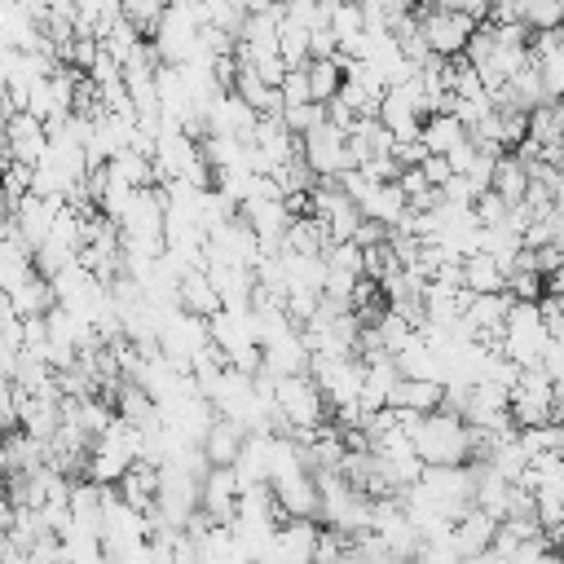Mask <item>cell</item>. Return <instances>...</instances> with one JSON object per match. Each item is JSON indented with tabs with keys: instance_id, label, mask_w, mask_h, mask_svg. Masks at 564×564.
Instances as JSON below:
<instances>
[{
	"instance_id": "cell-1",
	"label": "cell",
	"mask_w": 564,
	"mask_h": 564,
	"mask_svg": "<svg viewBox=\"0 0 564 564\" xmlns=\"http://www.w3.org/2000/svg\"><path fill=\"white\" fill-rule=\"evenodd\" d=\"M423 463H471V423L454 410H432L410 432Z\"/></svg>"
},
{
	"instance_id": "cell-2",
	"label": "cell",
	"mask_w": 564,
	"mask_h": 564,
	"mask_svg": "<svg viewBox=\"0 0 564 564\" xmlns=\"http://www.w3.org/2000/svg\"><path fill=\"white\" fill-rule=\"evenodd\" d=\"M551 344V330H546V317H542V304L538 300H516L511 313H507V335H502V352L520 366H542V352Z\"/></svg>"
},
{
	"instance_id": "cell-3",
	"label": "cell",
	"mask_w": 564,
	"mask_h": 564,
	"mask_svg": "<svg viewBox=\"0 0 564 564\" xmlns=\"http://www.w3.org/2000/svg\"><path fill=\"white\" fill-rule=\"evenodd\" d=\"M511 419L516 427H533V423H551L560 419L555 405V375L546 366H524L516 388H511Z\"/></svg>"
},
{
	"instance_id": "cell-4",
	"label": "cell",
	"mask_w": 564,
	"mask_h": 564,
	"mask_svg": "<svg viewBox=\"0 0 564 564\" xmlns=\"http://www.w3.org/2000/svg\"><path fill=\"white\" fill-rule=\"evenodd\" d=\"M278 410L291 427H317L330 405H326L317 379L308 370H300V375H278Z\"/></svg>"
},
{
	"instance_id": "cell-5",
	"label": "cell",
	"mask_w": 564,
	"mask_h": 564,
	"mask_svg": "<svg viewBox=\"0 0 564 564\" xmlns=\"http://www.w3.org/2000/svg\"><path fill=\"white\" fill-rule=\"evenodd\" d=\"M300 150H304V163L317 172V176H339L344 167H357L352 163V150H348V132L330 119H322L317 128H308L300 137Z\"/></svg>"
},
{
	"instance_id": "cell-6",
	"label": "cell",
	"mask_w": 564,
	"mask_h": 564,
	"mask_svg": "<svg viewBox=\"0 0 564 564\" xmlns=\"http://www.w3.org/2000/svg\"><path fill=\"white\" fill-rule=\"evenodd\" d=\"M419 13H423L427 44H432V53H441V57H458V53H467L471 31L480 26L471 13H463V9H445V4H432V9H419Z\"/></svg>"
},
{
	"instance_id": "cell-7",
	"label": "cell",
	"mask_w": 564,
	"mask_h": 564,
	"mask_svg": "<svg viewBox=\"0 0 564 564\" xmlns=\"http://www.w3.org/2000/svg\"><path fill=\"white\" fill-rule=\"evenodd\" d=\"M4 150H9V159H22V163H31V167H40L44 159H48V145H53V132H48V123L40 119V115H31V110H13V115H4Z\"/></svg>"
},
{
	"instance_id": "cell-8",
	"label": "cell",
	"mask_w": 564,
	"mask_h": 564,
	"mask_svg": "<svg viewBox=\"0 0 564 564\" xmlns=\"http://www.w3.org/2000/svg\"><path fill=\"white\" fill-rule=\"evenodd\" d=\"M494 533H498V516H489L485 507H467L454 520V542H458V555L467 560H480L494 546Z\"/></svg>"
},
{
	"instance_id": "cell-9",
	"label": "cell",
	"mask_w": 564,
	"mask_h": 564,
	"mask_svg": "<svg viewBox=\"0 0 564 564\" xmlns=\"http://www.w3.org/2000/svg\"><path fill=\"white\" fill-rule=\"evenodd\" d=\"M57 203L62 198H44V194H26L9 216H13V225L22 229V238L31 242V247H40V242H48V234H53V216H57Z\"/></svg>"
},
{
	"instance_id": "cell-10",
	"label": "cell",
	"mask_w": 564,
	"mask_h": 564,
	"mask_svg": "<svg viewBox=\"0 0 564 564\" xmlns=\"http://www.w3.org/2000/svg\"><path fill=\"white\" fill-rule=\"evenodd\" d=\"M317 538H322L317 516H286L278 524V560H313Z\"/></svg>"
},
{
	"instance_id": "cell-11",
	"label": "cell",
	"mask_w": 564,
	"mask_h": 564,
	"mask_svg": "<svg viewBox=\"0 0 564 564\" xmlns=\"http://www.w3.org/2000/svg\"><path fill=\"white\" fill-rule=\"evenodd\" d=\"M361 212L375 216V220H383L388 229H397L405 220V212H410V194L401 189V181H375L366 189V198H361Z\"/></svg>"
},
{
	"instance_id": "cell-12",
	"label": "cell",
	"mask_w": 564,
	"mask_h": 564,
	"mask_svg": "<svg viewBox=\"0 0 564 564\" xmlns=\"http://www.w3.org/2000/svg\"><path fill=\"white\" fill-rule=\"evenodd\" d=\"M441 401H445V379H410V375H401L397 388L388 392V405H405V410H423V414L441 410Z\"/></svg>"
},
{
	"instance_id": "cell-13",
	"label": "cell",
	"mask_w": 564,
	"mask_h": 564,
	"mask_svg": "<svg viewBox=\"0 0 564 564\" xmlns=\"http://www.w3.org/2000/svg\"><path fill=\"white\" fill-rule=\"evenodd\" d=\"M379 119L392 128V137H397V141H414V137L423 132V119H427V115H423L414 101H405L397 88H388V93H383V101H379Z\"/></svg>"
},
{
	"instance_id": "cell-14",
	"label": "cell",
	"mask_w": 564,
	"mask_h": 564,
	"mask_svg": "<svg viewBox=\"0 0 564 564\" xmlns=\"http://www.w3.org/2000/svg\"><path fill=\"white\" fill-rule=\"evenodd\" d=\"M4 300H9L22 317H40V313H48V308L57 304V286H53V278H48V273H40V269H35V273H31L22 286H13Z\"/></svg>"
},
{
	"instance_id": "cell-15",
	"label": "cell",
	"mask_w": 564,
	"mask_h": 564,
	"mask_svg": "<svg viewBox=\"0 0 564 564\" xmlns=\"http://www.w3.org/2000/svg\"><path fill=\"white\" fill-rule=\"evenodd\" d=\"M181 308H189L198 317H212L216 308H225V300H220V291H216V282H212L207 269H189L181 278Z\"/></svg>"
},
{
	"instance_id": "cell-16",
	"label": "cell",
	"mask_w": 564,
	"mask_h": 564,
	"mask_svg": "<svg viewBox=\"0 0 564 564\" xmlns=\"http://www.w3.org/2000/svg\"><path fill=\"white\" fill-rule=\"evenodd\" d=\"M110 176H119L123 185H132V189H141V185H159V163L150 159V154H141V150H119V154H110Z\"/></svg>"
},
{
	"instance_id": "cell-17",
	"label": "cell",
	"mask_w": 564,
	"mask_h": 564,
	"mask_svg": "<svg viewBox=\"0 0 564 564\" xmlns=\"http://www.w3.org/2000/svg\"><path fill=\"white\" fill-rule=\"evenodd\" d=\"M463 282H467V291H476V295H485V291H507V269H502L489 251H471V256L463 260Z\"/></svg>"
},
{
	"instance_id": "cell-18",
	"label": "cell",
	"mask_w": 564,
	"mask_h": 564,
	"mask_svg": "<svg viewBox=\"0 0 564 564\" xmlns=\"http://www.w3.org/2000/svg\"><path fill=\"white\" fill-rule=\"evenodd\" d=\"M467 132H471V128H467L458 115H449V110H445V115H427L419 137H423V145H427L432 154H449Z\"/></svg>"
},
{
	"instance_id": "cell-19",
	"label": "cell",
	"mask_w": 564,
	"mask_h": 564,
	"mask_svg": "<svg viewBox=\"0 0 564 564\" xmlns=\"http://www.w3.org/2000/svg\"><path fill=\"white\" fill-rule=\"evenodd\" d=\"M529 181H533V176H529V163H524V159H520L516 150L498 159V167H494V189H498L502 198L520 203V198L529 194Z\"/></svg>"
},
{
	"instance_id": "cell-20",
	"label": "cell",
	"mask_w": 564,
	"mask_h": 564,
	"mask_svg": "<svg viewBox=\"0 0 564 564\" xmlns=\"http://www.w3.org/2000/svg\"><path fill=\"white\" fill-rule=\"evenodd\" d=\"M308 79H313V97L330 101L344 88V66L339 57H308Z\"/></svg>"
},
{
	"instance_id": "cell-21",
	"label": "cell",
	"mask_w": 564,
	"mask_h": 564,
	"mask_svg": "<svg viewBox=\"0 0 564 564\" xmlns=\"http://www.w3.org/2000/svg\"><path fill=\"white\" fill-rule=\"evenodd\" d=\"M507 291H511L516 300H542V295H546V273L533 269V264H520V269L507 273Z\"/></svg>"
},
{
	"instance_id": "cell-22",
	"label": "cell",
	"mask_w": 564,
	"mask_h": 564,
	"mask_svg": "<svg viewBox=\"0 0 564 564\" xmlns=\"http://www.w3.org/2000/svg\"><path fill=\"white\" fill-rule=\"evenodd\" d=\"M282 119H286V128L291 132H308V128H317L322 119H326V101H286L282 106Z\"/></svg>"
},
{
	"instance_id": "cell-23",
	"label": "cell",
	"mask_w": 564,
	"mask_h": 564,
	"mask_svg": "<svg viewBox=\"0 0 564 564\" xmlns=\"http://www.w3.org/2000/svg\"><path fill=\"white\" fill-rule=\"evenodd\" d=\"M326 264L361 278V273H366V247H361L357 238H348V242H330V247H326Z\"/></svg>"
},
{
	"instance_id": "cell-24",
	"label": "cell",
	"mask_w": 564,
	"mask_h": 564,
	"mask_svg": "<svg viewBox=\"0 0 564 564\" xmlns=\"http://www.w3.org/2000/svg\"><path fill=\"white\" fill-rule=\"evenodd\" d=\"M163 13H167V0H123V18L137 22L145 35H154V26L163 22Z\"/></svg>"
},
{
	"instance_id": "cell-25",
	"label": "cell",
	"mask_w": 564,
	"mask_h": 564,
	"mask_svg": "<svg viewBox=\"0 0 564 564\" xmlns=\"http://www.w3.org/2000/svg\"><path fill=\"white\" fill-rule=\"evenodd\" d=\"M524 22H529L533 31L564 26V0H524Z\"/></svg>"
},
{
	"instance_id": "cell-26",
	"label": "cell",
	"mask_w": 564,
	"mask_h": 564,
	"mask_svg": "<svg viewBox=\"0 0 564 564\" xmlns=\"http://www.w3.org/2000/svg\"><path fill=\"white\" fill-rule=\"evenodd\" d=\"M507 216H511V198H502L494 185L480 189V198H476V220H480V225H502Z\"/></svg>"
},
{
	"instance_id": "cell-27",
	"label": "cell",
	"mask_w": 564,
	"mask_h": 564,
	"mask_svg": "<svg viewBox=\"0 0 564 564\" xmlns=\"http://www.w3.org/2000/svg\"><path fill=\"white\" fill-rule=\"evenodd\" d=\"M538 66H542V84H546V93H551V97H564V44L551 48V53H542Z\"/></svg>"
},
{
	"instance_id": "cell-28",
	"label": "cell",
	"mask_w": 564,
	"mask_h": 564,
	"mask_svg": "<svg viewBox=\"0 0 564 564\" xmlns=\"http://www.w3.org/2000/svg\"><path fill=\"white\" fill-rule=\"evenodd\" d=\"M282 97H286V101H317V97H313V79H308V62L286 70V79H282Z\"/></svg>"
},
{
	"instance_id": "cell-29",
	"label": "cell",
	"mask_w": 564,
	"mask_h": 564,
	"mask_svg": "<svg viewBox=\"0 0 564 564\" xmlns=\"http://www.w3.org/2000/svg\"><path fill=\"white\" fill-rule=\"evenodd\" d=\"M529 137V110H520V106H511V110H502V145H520Z\"/></svg>"
},
{
	"instance_id": "cell-30",
	"label": "cell",
	"mask_w": 564,
	"mask_h": 564,
	"mask_svg": "<svg viewBox=\"0 0 564 564\" xmlns=\"http://www.w3.org/2000/svg\"><path fill=\"white\" fill-rule=\"evenodd\" d=\"M313 57H339V35H335V26H313Z\"/></svg>"
},
{
	"instance_id": "cell-31",
	"label": "cell",
	"mask_w": 564,
	"mask_h": 564,
	"mask_svg": "<svg viewBox=\"0 0 564 564\" xmlns=\"http://www.w3.org/2000/svg\"><path fill=\"white\" fill-rule=\"evenodd\" d=\"M423 176H427L432 185H445V181L454 176V163H449V154H427V159H423Z\"/></svg>"
},
{
	"instance_id": "cell-32",
	"label": "cell",
	"mask_w": 564,
	"mask_h": 564,
	"mask_svg": "<svg viewBox=\"0 0 564 564\" xmlns=\"http://www.w3.org/2000/svg\"><path fill=\"white\" fill-rule=\"evenodd\" d=\"M375 4H383L388 13H405V9H419V0H375Z\"/></svg>"
},
{
	"instance_id": "cell-33",
	"label": "cell",
	"mask_w": 564,
	"mask_h": 564,
	"mask_svg": "<svg viewBox=\"0 0 564 564\" xmlns=\"http://www.w3.org/2000/svg\"><path fill=\"white\" fill-rule=\"evenodd\" d=\"M269 4H278V0H247V9H269Z\"/></svg>"
},
{
	"instance_id": "cell-34",
	"label": "cell",
	"mask_w": 564,
	"mask_h": 564,
	"mask_svg": "<svg viewBox=\"0 0 564 564\" xmlns=\"http://www.w3.org/2000/svg\"><path fill=\"white\" fill-rule=\"evenodd\" d=\"M555 449H560V454H564V427H560V445H555Z\"/></svg>"
},
{
	"instance_id": "cell-35",
	"label": "cell",
	"mask_w": 564,
	"mask_h": 564,
	"mask_svg": "<svg viewBox=\"0 0 564 564\" xmlns=\"http://www.w3.org/2000/svg\"><path fill=\"white\" fill-rule=\"evenodd\" d=\"M560 101H564V97H560Z\"/></svg>"
}]
</instances>
